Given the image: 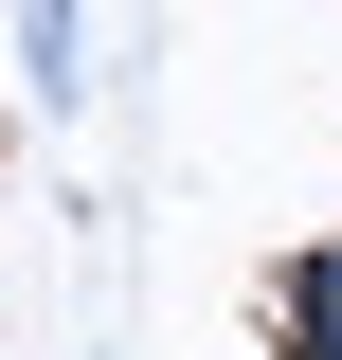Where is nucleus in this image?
I'll return each mask as SVG.
<instances>
[{
	"mask_svg": "<svg viewBox=\"0 0 342 360\" xmlns=\"http://www.w3.org/2000/svg\"><path fill=\"white\" fill-rule=\"evenodd\" d=\"M18 90H37V108L90 90V0H18Z\"/></svg>",
	"mask_w": 342,
	"mask_h": 360,
	"instance_id": "1",
	"label": "nucleus"
},
{
	"mask_svg": "<svg viewBox=\"0 0 342 360\" xmlns=\"http://www.w3.org/2000/svg\"><path fill=\"white\" fill-rule=\"evenodd\" d=\"M270 324H289V360H342V234L270 270Z\"/></svg>",
	"mask_w": 342,
	"mask_h": 360,
	"instance_id": "2",
	"label": "nucleus"
}]
</instances>
